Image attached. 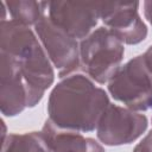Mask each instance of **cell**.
I'll return each mask as SVG.
<instances>
[{"label": "cell", "mask_w": 152, "mask_h": 152, "mask_svg": "<svg viewBox=\"0 0 152 152\" xmlns=\"http://www.w3.org/2000/svg\"><path fill=\"white\" fill-rule=\"evenodd\" d=\"M142 11L145 19L152 26V1H144L142 2Z\"/></svg>", "instance_id": "14"}, {"label": "cell", "mask_w": 152, "mask_h": 152, "mask_svg": "<svg viewBox=\"0 0 152 152\" xmlns=\"http://www.w3.org/2000/svg\"><path fill=\"white\" fill-rule=\"evenodd\" d=\"M1 141V152H52L40 131L8 133Z\"/></svg>", "instance_id": "12"}, {"label": "cell", "mask_w": 152, "mask_h": 152, "mask_svg": "<svg viewBox=\"0 0 152 152\" xmlns=\"http://www.w3.org/2000/svg\"><path fill=\"white\" fill-rule=\"evenodd\" d=\"M0 51L15 61L30 89V108L37 106L56 75L34 30L12 19L0 21Z\"/></svg>", "instance_id": "2"}, {"label": "cell", "mask_w": 152, "mask_h": 152, "mask_svg": "<svg viewBox=\"0 0 152 152\" xmlns=\"http://www.w3.org/2000/svg\"><path fill=\"white\" fill-rule=\"evenodd\" d=\"M0 109L4 116H15L30 108V89L15 61L0 51Z\"/></svg>", "instance_id": "9"}, {"label": "cell", "mask_w": 152, "mask_h": 152, "mask_svg": "<svg viewBox=\"0 0 152 152\" xmlns=\"http://www.w3.org/2000/svg\"><path fill=\"white\" fill-rule=\"evenodd\" d=\"M109 95L135 112L152 109V76L142 55L128 59L107 83Z\"/></svg>", "instance_id": "4"}, {"label": "cell", "mask_w": 152, "mask_h": 152, "mask_svg": "<svg viewBox=\"0 0 152 152\" xmlns=\"http://www.w3.org/2000/svg\"><path fill=\"white\" fill-rule=\"evenodd\" d=\"M124 55L125 45L106 26H100L80 42V69L97 84H104L122 65Z\"/></svg>", "instance_id": "3"}, {"label": "cell", "mask_w": 152, "mask_h": 152, "mask_svg": "<svg viewBox=\"0 0 152 152\" xmlns=\"http://www.w3.org/2000/svg\"><path fill=\"white\" fill-rule=\"evenodd\" d=\"M5 4L11 19L25 26H34L44 15L48 14L49 1L17 0L5 1Z\"/></svg>", "instance_id": "11"}, {"label": "cell", "mask_w": 152, "mask_h": 152, "mask_svg": "<svg viewBox=\"0 0 152 152\" xmlns=\"http://www.w3.org/2000/svg\"><path fill=\"white\" fill-rule=\"evenodd\" d=\"M33 30L59 78L77 72L81 68L80 42L77 39L53 24L48 14L33 26Z\"/></svg>", "instance_id": "5"}, {"label": "cell", "mask_w": 152, "mask_h": 152, "mask_svg": "<svg viewBox=\"0 0 152 152\" xmlns=\"http://www.w3.org/2000/svg\"><path fill=\"white\" fill-rule=\"evenodd\" d=\"M110 100L108 93L83 72H75L52 88L49 95L48 119L58 128L88 133L96 129Z\"/></svg>", "instance_id": "1"}, {"label": "cell", "mask_w": 152, "mask_h": 152, "mask_svg": "<svg viewBox=\"0 0 152 152\" xmlns=\"http://www.w3.org/2000/svg\"><path fill=\"white\" fill-rule=\"evenodd\" d=\"M142 57H144V61H145V64L147 66V70L148 72L151 74L152 76V45H150L146 51L142 53Z\"/></svg>", "instance_id": "15"}, {"label": "cell", "mask_w": 152, "mask_h": 152, "mask_svg": "<svg viewBox=\"0 0 152 152\" xmlns=\"http://www.w3.org/2000/svg\"><path fill=\"white\" fill-rule=\"evenodd\" d=\"M48 17L53 24L81 42L97 25L99 2L49 1Z\"/></svg>", "instance_id": "8"}, {"label": "cell", "mask_w": 152, "mask_h": 152, "mask_svg": "<svg viewBox=\"0 0 152 152\" xmlns=\"http://www.w3.org/2000/svg\"><path fill=\"white\" fill-rule=\"evenodd\" d=\"M133 152H152V129L134 146Z\"/></svg>", "instance_id": "13"}, {"label": "cell", "mask_w": 152, "mask_h": 152, "mask_svg": "<svg viewBox=\"0 0 152 152\" xmlns=\"http://www.w3.org/2000/svg\"><path fill=\"white\" fill-rule=\"evenodd\" d=\"M40 133L52 152H104V147L96 139L81 132L58 128L49 119L42 126Z\"/></svg>", "instance_id": "10"}, {"label": "cell", "mask_w": 152, "mask_h": 152, "mask_svg": "<svg viewBox=\"0 0 152 152\" xmlns=\"http://www.w3.org/2000/svg\"><path fill=\"white\" fill-rule=\"evenodd\" d=\"M139 1L99 2V17L125 45H135L147 37V26L139 14Z\"/></svg>", "instance_id": "7"}, {"label": "cell", "mask_w": 152, "mask_h": 152, "mask_svg": "<svg viewBox=\"0 0 152 152\" xmlns=\"http://www.w3.org/2000/svg\"><path fill=\"white\" fill-rule=\"evenodd\" d=\"M148 127V120L141 112L125 106L109 103L101 115L97 127V140L106 146H121L135 141Z\"/></svg>", "instance_id": "6"}]
</instances>
